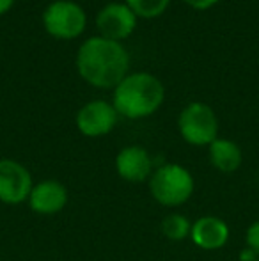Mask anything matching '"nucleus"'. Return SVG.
<instances>
[{"label": "nucleus", "mask_w": 259, "mask_h": 261, "mask_svg": "<svg viewBox=\"0 0 259 261\" xmlns=\"http://www.w3.org/2000/svg\"><path fill=\"white\" fill-rule=\"evenodd\" d=\"M190 231L192 224L188 222L187 217L180 215V213H170L162 222V233L172 242L185 240L187 237H190Z\"/></svg>", "instance_id": "13"}, {"label": "nucleus", "mask_w": 259, "mask_h": 261, "mask_svg": "<svg viewBox=\"0 0 259 261\" xmlns=\"http://www.w3.org/2000/svg\"><path fill=\"white\" fill-rule=\"evenodd\" d=\"M118 116L114 105L103 100L89 101L76 114V126L80 134L85 137H101L114 130L118 123Z\"/></svg>", "instance_id": "7"}, {"label": "nucleus", "mask_w": 259, "mask_h": 261, "mask_svg": "<svg viewBox=\"0 0 259 261\" xmlns=\"http://www.w3.org/2000/svg\"><path fill=\"white\" fill-rule=\"evenodd\" d=\"M165 89L151 73H131L114 91L116 112L130 119H142L155 114L163 103Z\"/></svg>", "instance_id": "2"}, {"label": "nucleus", "mask_w": 259, "mask_h": 261, "mask_svg": "<svg viewBox=\"0 0 259 261\" xmlns=\"http://www.w3.org/2000/svg\"><path fill=\"white\" fill-rule=\"evenodd\" d=\"M170 0H126V6L140 18H156L169 7Z\"/></svg>", "instance_id": "14"}, {"label": "nucleus", "mask_w": 259, "mask_h": 261, "mask_svg": "<svg viewBox=\"0 0 259 261\" xmlns=\"http://www.w3.org/2000/svg\"><path fill=\"white\" fill-rule=\"evenodd\" d=\"M76 68L80 76L91 86L116 89L128 75L130 55L119 41L94 36L83 41L78 48Z\"/></svg>", "instance_id": "1"}, {"label": "nucleus", "mask_w": 259, "mask_h": 261, "mask_svg": "<svg viewBox=\"0 0 259 261\" xmlns=\"http://www.w3.org/2000/svg\"><path fill=\"white\" fill-rule=\"evenodd\" d=\"M208 148H210V162L215 169L225 174H231L240 169L243 162V153L236 142L229 139H215Z\"/></svg>", "instance_id": "12"}, {"label": "nucleus", "mask_w": 259, "mask_h": 261, "mask_svg": "<svg viewBox=\"0 0 259 261\" xmlns=\"http://www.w3.org/2000/svg\"><path fill=\"white\" fill-rule=\"evenodd\" d=\"M183 2H187L188 6L194 7V9L204 11V9H210V7H213L218 0H183Z\"/></svg>", "instance_id": "16"}, {"label": "nucleus", "mask_w": 259, "mask_h": 261, "mask_svg": "<svg viewBox=\"0 0 259 261\" xmlns=\"http://www.w3.org/2000/svg\"><path fill=\"white\" fill-rule=\"evenodd\" d=\"M256 259H257V254L254 251H250L249 247L240 252V261H256Z\"/></svg>", "instance_id": "17"}, {"label": "nucleus", "mask_w": 259, "mask_h": 261, "mask_svg": "<svg viewBox=\"0 0 259 261\" xmlns=\"http://www.w3.org/2000/svg\"><path fill=\"white\" fill-rule=\"evenodd\" d=\"M27 203L32 212L39 215H53L68 204V189L61 181L46 179L32 187Z\"/></svg>", "instance_id": "9"}, {"label": "nucleus", "mask_w": 259, "mask_h": 261, "mask_svg": "<svg viewBox=\"0 0 259 261\" xmlns=\"http://www.w3.org/2000/svg\"><path fill=\"white\" fill-rule=\"evenodd\" d=\"M256 261H259V258H257V259H256Z\"/></svg>", "instance_id": "19"}, {"label": "nucleus", "mask_w": 259, "mask_h": 261, "mask_svg": "<svg viewBox=\"0 0 259 261\" xmlns=\"http://www.w3.org/2000/svg\"><path fill=\"white\" fill-rule=\"evenodd\" d=\"M116 169L123 179L130 183H140L151 178L153 160L149 153L140 146H128L121 149L116 158Z\"/></svg>", "instance_id": "10"}, {"label": "nucleus", "mask_w": 259, "mask_h": 261, "mask_svg": "<svg viewBox=\"0 0 259 261\" xmlns=\"http://www.w3.org/2000/svg\"><path fill=\"white\" fill-rule=\"evenodd\" d=\"M13 4H14V0H0V16L9 11L11 7H13Z\"/></svg>", "instance_id": "18"}, {"label": "nucleus", "mask_w": 259, "mask_h": 261, "mask_svg": "<svg viewBox=\"0 0 259 261\" xmlns=\"http://www.w3.org/2000/svg\"><path fill=\"white\" fill-rule=\"evenodd\" d=\"M194 178L185 167L178 164H165L158 167L149 178V190L156 203L174 208L187 203L194 194Z\"/></svg>", "instance_id": "3"}, {"label": "nucleus", "mask_w": 259, "mask_h": 261, "mask_svg": "<svg viewBox=\"0 0 259 261\" xmlns=\"http://www.w3.org/2000/svg\"><path fill=\"white\" fill-rule=\"evenodd\" d=\"M192 242L204 251H218L229 242V226L222 219L204 215L192 224Z\"/></svg>", "instance_id": "11"}, {"label": "nucleus", "mask_w": 259, "mask_h": 261, "mask_svg": "<svg viewBox=\"0 0 259 261\" xmlns=\"http://www.w3.org/2000/svg\"><path fill=\"white\" fill-rule=\"evenodd\" d=\"M178 126L181 137L192 146H210L218 134V119L213 109L200 101H194L181 110Z\"/></svg>", "instance_id": "4"}, {"label": "nucleus", "mask_w": 259, "mask_h": 261, "mask_svg": "<svg viewBox=\"0 0 259 261\" xmlns=\"http://www.w3.org/2000/svg\"><path fill=\"white\" fill-rule=\"evenodd\" d=\"M87 23L85 11L71 0H57L46 7L43 25L57 39H73L83 32Z\"/></svg>", "instance_id": "5"}, {"label": "nucleus", "mask_w": 259, "mask_h": 261, "mask_svg": "<svg viewBox=\"0 0 259 261\" xmlns=\"http://www.w3.org/2000/svg\"><path fill=\"white\" fill-rule=\"evenodd\" d=\"M96 27L101 38L121 41L126 39L137 27V16L126 4H108L98 13Z\"/></svg>", "instance_id": "8"}, {"label": "nucleus", "mask_w": 259, "mask_h": 261, "mask_svg": "<svg viewBox=\"0 0 259 261\" xmlns=\"http://www.w3.org/2000/svg\"><path fill=\"white\" fill-rule=\"evenodd\" d=\"M245 240H247V247H249L250 251L256 252L257 258H259V220H256V222H252L249 226Z\"/></svg>", "instance_id": "15"}, {"label": "nucleus", "mask_w": 259, "mask_h": 261, "mask_svg": "<svg viewBox=\"0 0 259 261\" xmlns=\"http://www.w3.org/2000/svg\"><path fill=\"white\" fill-rule=\"evenodd\" d=\"M32 176L20 162L2 158L0 160V201L4 204H21L32 192Z\"/></svg>", "instance_id": "6"}]
</instances>
